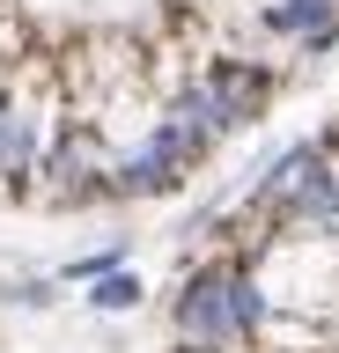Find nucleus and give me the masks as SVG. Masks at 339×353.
<instances>
[{"mask_svg": "<svg viewBox=\"0 0 339 353\" xmlns=\"http://www.w3.org/2000/svg\"><path fill=\"white\" fill-rule=\"evenodd\" d=\"M266 324V294L251 287L244 265H200L177 294V331L200 339V346H244L251 331Z\"/></svg>", "mask_w": 339, "mask_h": 353, "instance_id": "f257e3e1", "label": "nucleus"}, {"mask_svg": "<svg viewBox=\"0 0 339 353\" xmlns=\"http://www.w3.org/2000/svg\"><path fill=\"white\" fill-rule=\"evenodd\" d=\"M266 199L288 221H302V228H332V221H339V170L325 162L317 140H302V148H288L280 162H273Z\"/></svg>", "mask_w": 339, "mask_h": 353, "instance_id": "f03ea898", "label": "nucleus"}, {"mask_svg": "<svg viewBox=\"0 0 339 353\" xmlns=\"http://www.w3.org/2000/svg\"><path fill=\"white\" fill-rule=\"evenodd\" d=\"M200 88V103L214 110V125H244V118H258V110H266V96H273V81L266 74H258V66H214V74H206V81H192Z\"/></svg>", "mask_w": 339, "mask_h": 353, "instance_id": "7ed1b4c3", "label": "nucleus"}, {"mask_svg": "<svg viewBox=\"0 0 339 353\" xmlns=\"http://www.w3.org/2000/svg\"><path fill=\"white\" fill-rule=\"evenodd\" d=\"M30 162H37V118H30V103L0 96V184L23 176Z\"/></svg>", "mask_w": 339, "mask_h": 353, "instance_id": "20e7f679", "label": "nucleus"}, {"mask_svg": "<svg viewBox=\"0 0 339 353\" xmlns=\"http://www.w3.org/2000/svg\"><path fill=\"white\" fill-rule=\"evenodd\" d=\"M266 22L302 37V44H325L339 30V0H280V8H266Z\"/></svg>", "mask_w": 339, "mask_h": 353, "instance_id": "39448f33", "label": "nucleus"}, {"mask_svg": "<svg viewBox=\"0 0 339 353\" xmlns=\"http://www.w3.org/2000/svg\"><path fill=\"white\" fill-rule=\"evenodd\" d=\"M89 176H96V132H74L67 148L52 154V184L67 199H89Z\"/></svg>", "mask_w": 339, "mask_h": 353, "instance_id": "423d86ee", "label": "nucleus"}, {"mask_svg": "<svg viewBox=\"0 0 339 353\" xmlns=\"http://www.w3.org/2000/svg\"><path fill=\"white\" fill-rule=\"evenodd\" d=\"M133 302H140L133 280H96V309H133Z\"/></svg>", "mask_w": 339, "mask_h": 353, "instance_id": "0eeeda50", "label": "nucleus"}, {"mask_svg": "<svg viewBox=\"0 0 339 353\" xmlns=\"http://www.w3.org/2000/svg\"><path fill=\"white\" fill-rule=\"evenodd\" d=\"M177 353H184V346H177ZM192 353H222V346H192Z\"/></svg>", "mask_w": 339, "mask_h": 353, "instance_id": "6e6552de", "label": "nucleus"}]
</instances>
